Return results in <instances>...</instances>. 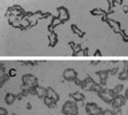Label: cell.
Here are the masks:
<instances>
[{"mask_svg":"<svg viewBox=\"0 0 128 115\" xmlns=\"http://www.w3.org/2000/svg\"><path fill=\"white\" fill-rule=\"evenodd\" d=\"M118 78H120V80H126V79H128V71H126V70L122 71L120 74H118Z\"/></svg>","mask_w":128,"mask_h":115,"instance_id":"15","label":"cell"},{"mask_svg":"<svg viewBox=\"0 0 128 115\" xmlns=\"http://www.w3.org/2000/svg\"><path fill=\"white\" fill-rule=\"evenodd\" d=\"M123 89H124V86L122 85V84H118V85H116V86L114 87V91L116 92L117 94H120V92H122V90H123Z\"/></svg>","mask_w":128,"mask_h":115,"instance_id":"16","label":"cell"},{"mask_svg":"<svg viewBox=\"0 0 128 115\" xmlns=\"http://www.w3.org/2000/svg\"><path fill=\"white\" fill-rule=\"evenodd\" d=\"M47 96H48V97H50V98H52L53 100H56V102L59 101V99H60L59 98V94H58L56 92L54 91L52 88H50V87L47 88Z\"/></svg>","mask_w":128,"mask_h":115,"instance_id":"10","label":"cell"},{"mask_svg":"<svg viewBox=\"0 0 128 115\" xmlns=\"http://www.w3.org/2000/svg\"><path fill=\"white\" fill-rule=\"evenodd\" d=\"M117 73H118V68H116L108 71V74H110V76H111V75H115V74H117Z\"/></svg>","mask_w":128,"mask_h":115,"instance_id":"19","label":"cell"},{"mask_svg":"<svg viewBox=\"0 0 128 115\" xmlns=\"http://www.w3.org/2000/svg\"><path fill=\"white\" fill-rule=\"evenodd\" d=\"M62 113L64 115H77L78 106L76 101H66L62 106Z\"/></svg>","mask_w":128,"mask_h":115,"instance_id":"1","label":"cell"},{"mask_svg":"<svg viewBox=\"0 0 128 115\" xmlns=\"http://www.w3.org/2000/svg\"><path fill=\"white\" fill-rule=\"evenodd\" d=\"M113 112H114V115H120L122 110H120V108H113Z\"/></svg>","mask_w":128,"mask_h":115,"instance_id":"21","label":"cell"},{"mask_svg":"<svg viewBox=\"0 0 128 115\" xmlns=\"http://www.w3.org/2000/svg\"><path fill=\"white\" fill-rule=\"evenodd\" d=\"M125 97H126V99H128V88L126 89V91H125Z\"/></svg>","mask_w":128,"mask_h":115,"instance_id":"26","label":"cell"},{"mask_svg":"<svg viewBox=\"0 0 128 115\" xmlns=\"http://www.w3.org/2000/svg\"><path fill=\"white\" fill-rule=\"evenodd\" d=\"M0 115H8V111L4 108H0Z\"/></svg>","mask_w":128,"mask_h":115,"instance_id":"20","label":"cell"},{"mask_svg":"<svg viewBox=\"0 0 128 115\" xmlns=\"http://www.w3.org/2000/svg\"><path fill=\"white\" fill-rule=\"evenodd\" d=\"M101 115H114L113 110H110V108H105V110L102 111Z\"/></svg>","mask_w":128,"mask_h":115,"instance_id":"17","label":"cell"},{"mask_svg":"<svg viewBox=\"0 0 128 115\" xmlns=\"http://www.w3.org/2000/svg\"><path fill=\"white\" fill-rule=\"evenodd\" d=\"M36 96L40 99H44L47 97V88H42V87H39L37 86V92H36Z\"/></svg>","mask_w":128,"mask_h":115,"instance_id":"9","label":"cell"},{"mask_svg":"<svg viewBox=\"0 0 128 115\" xmlns=\"http://www.w3.org/2000/svg\"><path fill=\"white\" fill-rule=\"evenodd\" d=\"M15 100H16V96H15L14 94H12V92H8V94H6V97H4V102L7 104H9V105L13 104Z\"/></svg>","mask_w":128,"mask_h":115,"instance_id":"8","label":"cell"},{"mask_svg":"<svg viewBox=\"0 0 128 115\" xmlns=\"http://www.w3.org/2000/svg\"><path fill=\"white\" fill-rule=\"evenodd\" d=\"M97 74L99 75V77H100V79H103V80H106L108 77L110 76V74H108V71H99Z\"/></svg>","mask_w":128,"mask_h":115,"instance_id":"14","label":"cell"},{"mask_svg":"<svg viewBox=\"0 0 128 115\" xmlns=\"http://www.w3.org/2000/svg\"><path fill=\"white\" fill-rule=\"evenodd\" d=\"M15 74H16V71H15V70H10V76H12V77H13V76H15Z\"/></svg>","mask_w":128,"mask_h":115,"instance_id":"22","label":"cell"},{"mask_svg":"<svg viewBox=\"0 0 128 115\" xmlns=\"http://www.w3.org/2000/svg\"><path fill=\"white\" fill-rule=\"evenodd\" d=\"M74 82H76V85H78V86H82V80H79V79H78V78H76V79H75V80H74Z\"/></svg>","mask_w":128,"mask_h":115,"instance_id":"24","label":"cell"},{"mask_svg":"<svg viewBox=\"0 0 128 115\" xmlns=\"http://www.w3.org/2000/svg\"><path fill=\"white\" fill-rule=\"evenodd\" d=\"M98 96L101 98V100H103L105 103H112L113 99L116 97L117 94L114 91V89H103L101 92H99Z\"/></svg>","mask_w":128,"mask_h":115,"instance_id":"2","label":"cell"},{"mask_svg":"<svg viewBox=\"0 0 128 115\" xmlns=\"http://www.w3.org/2000/svg\"><path fill=\"white\" fill-rule=\"evenodd\" d=\"M126 97L125 96H122V94H117L116 97L113 99V101H112V106L113 108H122L123 105L126 103Z\"/></svg>","mask_w":128,"mask_h":115,"instance_id":"5","label":"cell"},{"mask_svg":"<svg viewBox=\"0 0 128 115\" xmlns=\"http://www.w3.org/2000/svg\"><path fill=\"white\" fill-rule=\"evenodd\" d=\"M44 104H46L47 106H49V108H54L56 106V101L53 100L52 98L48 97V96L44 99Z\"/></svg>","mask_w":128,"mask_h":115,"instance_id":"13","label":"cell"},{"mask_svg":"<svg viewBox=\"0 0 128 115\" xmlns=\"http://www.w3.org/2000/svg\"><path fill=\"white\" fill-rule=\"evenodd\" d=\"M87 115H90V114H87Z\"/></svg>","mask_w":128,"mask_h":115,"instance_id":"27","label":"cell"},{"mask_svg":"<svg viewBox=\"0 0 128 115\" xmlns=\"http://www.w3.org/2000/svg\"><path fill=\"white\" fill-rule=\"evenodd\" d=\"M22 82H23V86L25 87H36L38 86V80L37 78L35 77L34 75L32 74H26V75H23V77H22Z\"/></svg>","mask_w":128,"mask_h":115,"instance_id":"3","label":"cell"},{"mask_svg":"<svg viewBox=\"0 0 128 115\" xmlns=\"http://www.w3.org/2000/svg\"><path fill=\"white\" fill-rule=\"evenodd\" d=\"M21 24L23 27H27L28 25H30V22H28V20H26V18H24V20L21 22Z\"/></svg>","mask_w":128,"mask_h":115,"instance_id":"18","label":"cell"},{"mask_svg":"<svg viewBox=\"0 0 128 115\" xmlns=\"http://www.w3.org/2000/svg\"><path fill=\"white\" fill-rule=\"evenodd\" d=\"M70 97L74 99V101H84L85 100V96L82 94V92H73V94H70Z\"/></svg>","mask_w":128,"mask_h":115,"instance_id":"12","label":"cell"},{"mask_svg":"<svg viewBox=\"0 0 128 115\" xmlns=\"http://www.w3.org/2000/svg\"><path fill=\"white\" fill-rule=\"evenodd\" d=\"M100 84H101L102 86H105V85H106V80H103V79H100Z\"/></svg>","mask_w":128,"mask_h":115,"instance_id":"25","label":"cell"},{"mask_svg":"<svg viewBox=\"0 0 128 115\" xmlns=\"http://www.w3.org/2000/svg\"><path fill=\"white\" fill-rule=\"evenodd\" d=\"M102 90H103V86H102L101 84H97V82H94V84H92V86L90 87V89H89V91H91V92H97V94L101 92Z\"/></svg>","mask_w":128,"mask_h":115,"instance_id":"11","label":"cell"},{"mask_svg":"<svg viewBox=\"0 0 128 115\" xmlns=\"http://www.w3.org/2000/svg\"><path fill=\"white\" fill-rule=\"evenodd\" d=\"M85 110L87 112V114H90V115H100L102 113V108L100 106H98L97 103L94 102H89V103L86 104L85 106Z\"/></svg>","mask_w":128,"mask_h":115,"instance_id":"4","label":"cell"},{"mask_svg":"<svg viewBox=\"0 0 128 115\" xmlns=\"http://www.w3.org/2000/svg\"><path fill=\"white\" fill-rule=\"evenodd\" d=\"M72 28H73V30H74L75 33H77V34H79V35H82L80 33H79V30H77V27H76V26H74V25H73V26H72Z\"/></svg>","mask_w":128,"mask_h":115,"instance_id":"23","label":"cell"},{"mask_svg":"<svg viewBox=\"0 0 128 115\" xmlns=\"http://www.w3.org/2000/svg\"><path fill=\"white\" fill-rule=\"evenodd\" d=\"M63 77L64 79L68 82H72V80H75L77 78V72L75 71L74 68H66L65 71L63 72Z\"/></svg>","mask_w":128,"mask_h":115,"instance_id":"6","label":"cell"},{"mask_svg":"<svg viewBox=\"0 0 128 115\" xmlns=\"http://www.w3.org/2000/svg\"><path fill=\"white\" fill-rule=\"evenodd\" d=\"M94 82V79H92L91 77H87L86 79H84V80H82L80 87H82V89H85V90H89Z\"/></svg>","mask_w":128,"mask_h":115,"instance_id":"7","label":"cell"}]
</instances>
